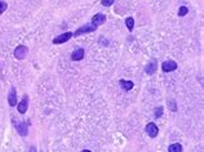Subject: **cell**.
<instances>
[{"label":"cell","mask_w":204,"mask_h":152,"mask_svg":"<svg viewBox=\"0 0 204 152\" xmlns=\"http://www.w3.org/2000/svg\"><path fill=\"white\" fill-rule=\"evenodd\" d=\"M96 30H97V26H96V25L87 23V25H84V26H80L75 32H73V36H74V37H78V36H80V35L89 34V32H95Z\"/></svg>","instance_id":"6da1fadb"},{"label":"cell","mask_w":204,"mask_h":152,"mask_svg":"<svg viewBox=\"0 0 204 152\" xmlns=\"http://www.w3.org/2000/svg\"><path fill=\"white\" fill-rule=\"evenodd\" d=\"M13 125L17 130V133L21 135V137H27L29 135V125H27V123L25 121H17V120H12Z\"/></svg>","instance_id":"7a4b0ae2"},{"label":"cell","mask_w":204,"mask_h":152,"mask_svg":"<svg viewBox=\"0 0 204 152\" xmlns=\"http://www.w3.org/2000/svg\"><path fill=\"white\" fill-rule=\"evenodd\" d=\"M27 53H29V48L26 45H18L14 49V57L17 59H23V58H26Z\"/></svg>","instance_id":"3957f363"},{"label":"cell","mask_w":204,"mask_h":152,"mask_svg":"<svg viewBox=\"0 0 204 152\" xmlns=\"http://www.w3.org/2000/svg\"><path fill=\"white\" fill-rule=\"evenodd\" d=\"M71 37H73V32L67 31V32H65V34H62V35H58L57 37H54V39H53V44H56V45L63 44V43L69 41Z\"/></svg>","instance_id":"277c9868"},{"label":"cell","mask_w":204,"mask_h":152,"mask_svg":"<svg viewBox=\"0 0 204 152\" xmlns=\"http://www.w3.org/2000/svg\"><path fill=\"white\" fill-rule=\"evenodd\" d=\"M145 130H146V133L150 138H155L158 135V133H159V129H158L155 123H149L146 125V128H145Z\"/></svg>","instance_id":"5b68a950"},{"label":"cell","mask_w":204,"mask_h":152,"mask_svg":"<svg viewBox=\"0 0 204 152\" xmlns=\"http://www.w3.org/2000/svg\"><path fill=\"white\" fill-rule=\"evenodd\" d=\"M162 70L164 72H172V71H176L177 70V63L174 61H165L163 62L162 64Z\"/></svg>","instance_id":"8992f818"},{"label":"cell","mask_w":204,"mask_h":152,"mask_svg":"<svg viewBox=\"0 0 204 152\" xmlns=\"http://www.w3.org/2000/svg\"><path fill=\"white\" fill-rule=\"evenodd\" d=\"M8 103L10 107H13L17 105V92H16V88L12 86L9 89V93H8Z\"/></svg>","instance_id":"52a82bcc"},{"label":"cell","mask_w":204,"mask_h":152,"mask_svg":"<svg viewBox=\"0 0 204 152\" xmlns=\"http://www.w3.org/2000/svg\"><path fill=\"white\" fill-rule=\"evenodd\" d=\"M27 108H29V95H23V98H22V101L18 103V107H17V110L20 113H23L27 111Z\"/></svg>","instance_id":"ba28073f"},{"label":"cell","mask_w":204,"mask_h":152,"mask_svg":"<svg viewBox=\"0 0 204 152\" xmlns=\"http://www.w3.org/2000/svg\"><path fill=\"white\" fill-rule=\"evenodd\" d=\"M84 56H85L84 49H83V48H79V49L73 52V54H71V59H73V61H81V59L84 58Z\"/></svg>","instance_id":"9c48e42d"},{"label":"cell","mask_w":204,"mask_h":152,"mask_svg":"<svg viewBox=\"0 0 204 152\" xmlns=\"http://www.w3.org/2000/svg\"><path fill=\"white\" fill-rule=\"evenodd\" d=\"M105 21H106V16L102 14V13H98V14H95V16H93L92 23H93V25H96V26H98V25L105 23Z\"/></svg>","instance_id":"30bf717a"},{"label":"cell","mask_w":204,"mask_h":152,"mask_svg":"<svg viewBox=\"0 0 204 152\" xmlns=\"http://www.w3.org/2000/svg\"><path fill=\"white\" fill-rule=\"evenodd\" d=\"M145 72L147 75H154L156 72V61L155 59H151L150 61V63H149L146 66V68H145Z\"/></svg>","instance_id":"8fae6325"},{"label":"cell","mask_w":204,"mask_h":152,"mask_svg":"<svg viewBox=\"0 0 204 152\" xmlns=\"http://www.w3.org/2000/svg\"><path fill=\"white\" fill-rule=\"evenodd\" d=\"M119 85L122 86V89H124V90H131L134 86V83L133 81H129V80H120Z\"/></svg>","instance_id":"7c38bea8"},{"label":"cell","mask_w":204,"mask_h":152,"mask_svg":"<svg viewBox=\"0 0 204 152\" xmlns=\"http://www.w3.org/2000/svg\"><path fill=\"white\" fill-rule=\"evenodd\" d=\"M168 152H182V146L180 143H173L168 147Z\"/></svg>","instance_id":"4fadbf2b"},{"label":"cell","mask_w":204,"mask_h":152,"mask_svg":"<svg viewBox=\"0 0 204 152\" xmlns=\"http://www.w3.org/2000/svg\"><path fill=\"white\" fill-rule=\"evenodd\" d=\"M167 105H168V107H169V110L170 111H177V102H176L173 98H169V99H167Z\"/></svg>","instance_id":"5bb4252c"},{"label":"cell","mask_w":204,"mask_h":152,"mask_svg":"<svg viewBox=\"0 0 204 152\" xmlns=\"http://www.w3.org/2000/svg\"><path fill=\"white\" fill-rule=\"evenodd\" d=\"M125 25H127V29H128L129 31H133V29H134V19H133V17L125 18Z\"/></svg>","instance_id":"9a60e30c"},{"label":"cell","mask_w":204,"mask_h":152,"mask_svg":"<svg viewBox=\"0 0 204 152\" xmlns=\"http://www.w3.org/2000/svg\"><path fill=\"white\" fill-rule=\"evenodd\" d=\"M187 12H189L187 7L182 5V7H180V9H178V16H180V17H185V16L187 14Z\"/></svg>","instance_id":"2e32d148"},{"label":"cell","mask_w":204,"mask_h":152,"mask_svg":"<svg viewBox=\"0 0 204 152\" xmlns=\"http://www.w3.org/2000/svg\"><path fill=\"white\" fill-rule=\"evenodd\" d=\"M163 110H164V108H163L162 106H159V107H156V110H155V112H154V115H155V117H156V119H159V117H162V115H163Z\"/></svg>","instance_id":"e0dca14e"},{"label":"cell","mask_w":204,"mask_h":152,"mask_svg":"<svg viewBox=\"0 0 204 152\" xmlns=\"http://www.w3.org/2000/svg\"><path fill=\"white\" fill-rule=\"evenodd\" d=\"M115 0H101V4L103 5V7H110L111 4H114Z\"/></svg>","instance_id":"ac0fdd59"},{"label":"cell","mask_w":204,"mask_h":152,"mask_svg":"<svg viewBox=\"0 0 204 152\" xmlns=\"http://www.w3.org/2000/svg\"><path fill=\"white\" fill-rule=\"evenodd\" d=\"M5 9H7V3H4V2L0 0V14H2Z\"/></svg>","instance_id":"d6986e66"},{"label":"cell","mask_w":204,"mask_h":152,"mask_svg":"<svg viewBox=\"0 0 204 152\" xmlns=\"http://www.w3.org/2000/svg\"><path fill=\"white\" fill-rule=\"evenodd\" d=\"M29 152H36V148H35V147H31Z\"/></svg>","instance_id":"ffe728a7"},{"label":"cell","mask_w":204,"mask_h":152,"mask_svg":"<svg viewBox=\"0 0 204 152\" xmlns=\"http://www.w3.org/2000/svg\"><path fill=\"white\" fill-rule=\"evenodd\" d=\"M81 152H92V151H91V150H83Z\"/></svg>","instance_id":"44dd1931"}]
</instances>
